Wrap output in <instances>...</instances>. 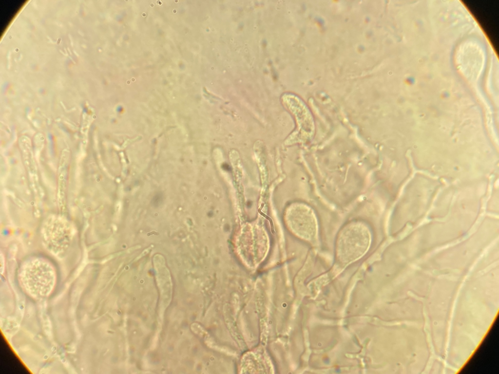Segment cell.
Here are the masks:
<instances>
[{
  "mask_svg": "<svg viewBox=\"0 0 499 374\" xmlns=\"http://www.w3.org/2000/svg\"><path fill=\"white\" fill-rule=\"evenodd\" d=\"M341 235L338 246V253L361 255L365 253L369 245V237L366 230L359 227V230L351 228Z\"/></svg>",
  "mask_w": 499,
  "mask_h": 374,
  "instance_id": "obj_1",
  "label": "cell"
},
{
  "mask_svg": "<svg viewBox=\"0 0 499 374\" xmlns=\"http://www.w3.org/2000/svg\"><path fill=\"white\" fill-rule=\"evenodd\" d=\"M52 226H51L50 224L48 225L47 224L45 225V227L43 230L45 241L50 249L54 251L55 249H56V251H59L61 249L63 251L64 246L67 247L68 243L70 240V237H68L69 232L68 230L64 231L67 229V228L62 231V230L65 228L64 226L58 227V225L55 226L54 224H52Z\"/></svg>",
  "mask_w": 499,
  "mask_h": 374,
  "instance_id": "obj_2",
  "label": "cell"
}]
</instances>
